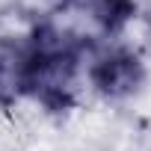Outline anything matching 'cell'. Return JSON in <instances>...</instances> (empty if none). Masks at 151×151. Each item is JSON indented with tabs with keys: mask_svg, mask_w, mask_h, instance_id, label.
<instances>
[{
	"mask_svg": "<svg viewBox=\"0 0 151 151\" xmlns=\"http://www.w3.org/2000/svg\"><path fill=\"white\" fill-rule=\"evenodd\" d=\"M142 77H145L142 59L124 47H113V50L95 56V62L89 68L92 86L107 98H124V95L136 92Z\"/></svg>",
	"mask_w": 151,
	"mask_h": 151,
	"instance_id": "obj_1",
	"label": "cell"
}]
</instances>
